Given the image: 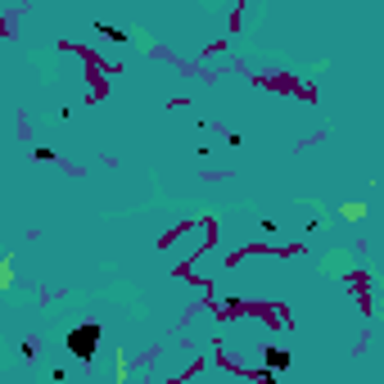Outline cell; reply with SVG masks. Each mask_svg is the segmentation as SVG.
<instances>
[{
	"mask_svg": "<svg viewBox=\"0 0 384 384\" xmlns=\"http://www.w3.org/2000/svg\"><path fill=\"white\" fill-rule=\"evenodd\" d=\"M95 344H100V330H95V325H77V330L68 334V348H73L77 362H91L95 357Z\"/></svg>",
	"mask_w": 384,
	"mask_h": 384,
	"instance_id": "1",
	"label": "cell"
}]
</instances>
